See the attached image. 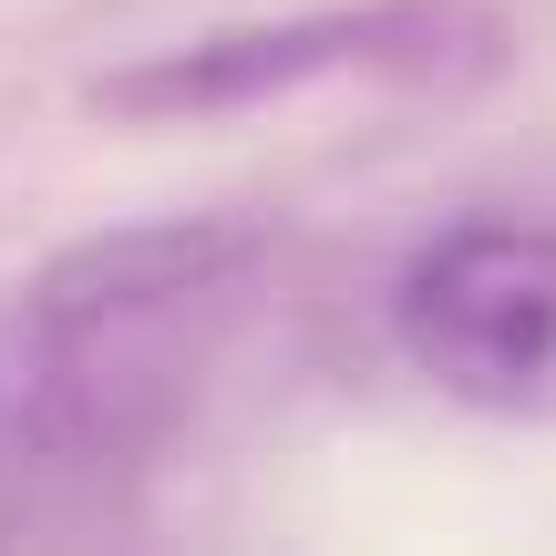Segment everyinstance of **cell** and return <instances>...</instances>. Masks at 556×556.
<instances>
[{
    "mask_svg": "<svg viewBox=\"0 0 556 556\" xmlns=\"http://www.w3.org/2000/svg\"><path fill=\"white\" fill-rule=\"evenodd\" d=\"M278 258L238 206L124 217L52 248L0 299V526L114 505L197 422Z\"/></svg>",
    "mask_w": 556,
    "mask_h": 556,
    "instance_id": "obj_1",
    "label": "cell"
},
{
    "mask_svg": "<svg viewBox=\"0 0 556 556\" xmlns=\"http://www.w3.org/2000/svg\"><path fill=\"white\" fill-rule=\"evenodd\" d=\"M516 21L495 0H319L289 21H227V31L135 52L93 83L114 124H217L299 93H475L505 73Z\"/></svg>",
    "mask_w": 556,
    "mask_h": 556,
    "instance_id": "obj_2",
    "label": "cell"
},
{
    "mask_svg": "<svg viewBox=\"0 0 556 556\" xmlns=\"http://www.w3.org/2000/svg\"><path fill=\"white\" fill-rule=\"evenodd\" d=\"M392 351L464 413L556 422V217L464 206L392 268Z\"/></svg>",
    "mask_w": 556,
    "mask_h": 556,
    "instance_id": "obj_3",
    "label": "cell"
}]
</instances>
